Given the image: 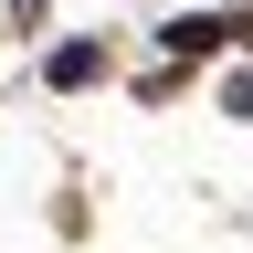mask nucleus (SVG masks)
Returning a JSON list of instances; mask_svg holds the SVG:
<instances>
[{
	"instance_id": "obj_3",
	"label": "nucleus",
	"mask_w": 253,
	"mask_h": 253,
	"mask_svg": "<svg viewBox=\"0 0 253 253\" xmlns=\"http://www.w3.org/2000/svg\"><path fill=\"white\" fill-rule=\"evenodd\" d=\"M232 116H253V74H232Z\"/></svg>"
},
{
	"instance_id": "obj_1",
	"label": "nucleus",
	"mask_w": 253,
	"mask_h": 253,
	"mask_svg": "<svg viewBox=\"0 0 253 253\" xmlns=\"http://www.w3.org/2000/svg\"><path fill=\"white\" fill-rule=\"evenodd\" d=\"M158 42H169V53L190 63V53H221V42H253V21H221V11H190V21H169V32H158Z\"/></svg>"
},
{
	"instance_id": "obj_2",
	"label": "nucleus",
	"mask_w": 253,
	"mask_h": 253,
	"mask_svg": "<svg viewBox=\"0 0 253 253\" xmlns=\"http://www.w3.org/2000/svg\"><path fill=\"white\" fill-rule=\"evenodd\" d=\"M42 74H53V84H95V74H106V53H95V42H53Z\"/></svg>"
}]
</instances>
